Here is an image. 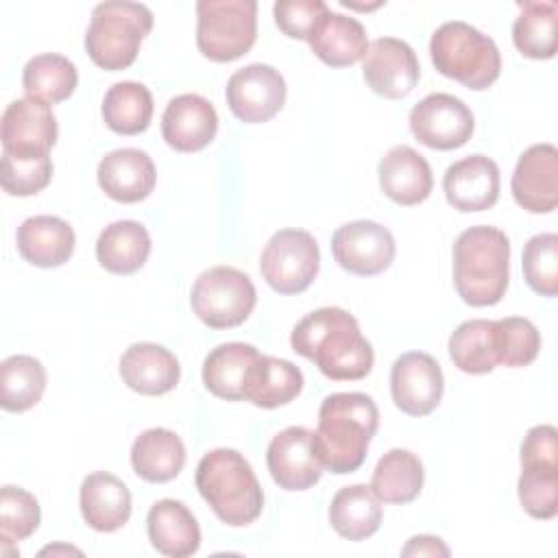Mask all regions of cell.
Instances as JSON below:
<instances>
[{
  "label": "cell",
  "mask_w": 558,
  "mask_h": 558,
  "mask_svg": "<svg viewBox=\"0 0 558 558\" xmlns=\"http://www.w3.org/2000/svg\"><path fill=\"white\" fill-rule=\"evenodd\" d=\"M292 351L312 360L333 381L364 379L375 362L371 342L353 314L342 307H320L305 314L292 329Z\"/></svg>",
  "instance_id": "cell-1"
},
{
  "label": "cell",
  "mask_w": 558,
  "mask_h": 558,
  "mask_svg": "<svg viewBox=\"0 0 558 558\" xmlns=\"http://www.w3.org/2000/svg\"><path fill=\"white\" fill-rule=\"evenodd\" d=\"M379 425V410L364 392H333L318 408L314 432L323 466L344 475L357 471Z\"/></svg>",
  "instance_id": "cell-2"
},
{
  "label": "cell",
  "mask_w": 558,
  "mask_h": 558,
  "mask_svg": "<svg viewBox=\"0 0 558 558\" xmlns=\"http://www.w3.org/2000/svg\"><path fill=\"white\" fill-rule=\"evenodd\" d=\"M510 279V242L497 227L464 229L453 244V286L464 303L486 307L501 301Z\"/></svg>",
  "instance_id": "cell-3"
},
{
  "label": "cell",
  "mask_w": 558,
  "mask_h": 558,
  "mask_svg": "<svg viewBox=\"0 0 558 558\" xmlns=\"http://www.w3.org/2000/svg\"><path fill=\"white\" fill-rule=\"evenodd\" d=\"M196 488L214 514L231 525L253 523L264 508V490L248 464L235 449H214L196 466Z\"/></svg>",
  "instance_id": "cell-4"
},
{
  "label": "cell",
  "mask_w": 558,
  "mask_h": 558,
  "mask_svg": "<svg viewBox=\"0 0 558 558\" xmlns=\"http://www.w3.org/2000/svg\"><path fill=\"white\" fill-rule=\"evenodd\" d=\"M434 68L469 89H488L501 72L497 44L475 26L451 20L440 24L429 39Z\"/></svg>",
  "instance_id": "cell-5"
},
{
  "label": "cell",
  "mask_w": 558,
  "mask_h": 558,
  "mask_svg": "<svg viewBox=\"0 0 558 558\" xmlns=\"http://www.w3.org/2000/svg\"><path fill=\"white\" fill-rule=\"evenodd\" d=\"M153 28V11L142 2L111 0L100 2L92 11V20L85 33V50L89 59L102 70L129 68L142 39Z\"/></svg>",
  "instance_id": "cell-6"
},
{
  "label": "cell",
  "mask_w": 558,
  "mask_h": 558,
  "mask_svg": "<svg viewBox=\"0 0 558 558\" xmlns=\"http://www.w3.org/2000/svg\"><path fill=\"white\" fill-rule=\"evenodd\" d=\"M196 46L211 61H235L255 44V0H201L196 2Z\"/></svg>",
  "instance_id": "cell-7"
},
{
  "label": "cell",
  "mask_w": 558,
  "mask_h": 558,
  "mask_svg": "<svg viewBox=\"0 0 558 558\" xmlns=\"http://www.w3.org/2000/svg\"><path fill=\"white\" fill-rule=\"evenodd\" d=\"M190 303L194 314L211 329L242 325L255 303L257 292L248 275L233 266H214L201 272L192 286Z\"/></svg>",
  "instance_id": "cell-8"
},
{
  "label": "cell",
  "mask_w": 558,
  "mask_h": 558,
  "mask_svg": "<svg viewBox=\"0 0 558 558\" xmlns=\"http://www.w3.org/2000/svg\"><path fill=\"white\" fill-rule=\"evenodd\" d=\"M320 268V253L314 235L303 229L277 231L262 251L259 270L266 283L279 294H299L312 286Z\"/></svg>",
  "instance_id": "cell-9"
},
{
  "label": "cell",
  "mask_w": 558,
  "mask_h": 558,
  "mask_svg": "<svg viewBox=\"0 0 558 558\" xmlns=\"http://www.w3.org/2000/svg\"><path fill=\"white\" fill-rule=\"evenodd\" d=\"M475 129L471 109L451 94H429L410 111V131L427 148L453 150L464 146Z\"/></svg>",
  "instance_id": "cell-10"
},
{
  "label": "cell",
  "mask_w": 558,
  "mask_h": 558,
  "mask_svg": "<svg viewBox=\"0 0 558 558\" xmlns=\"http://www.w3.org/2000/svg\"><path fill=\"white\" fill-rule=\"evenodd\" d=\"M286 81L272 65L251 63L240 68L227 81V105L231 113L246 122L259 124L275 118L286 102Z\"/></svg>",
  "instance_id": "cell-11"
},
{
  "label": "cell",
  "mask_w": 558,
  "mask_h": 558,
  "mask_svg": "<svg viewBox=\"0 0 558 558\" xmlns=\"http://www.w3.org/2000/svg\"><path fill=\"white\" fill-rule=\"evenodd\" d=\"M392 233L375 220H353L331 235V253L340 268L351 275L373 277L384 272L395 259Z\"/></svg>",
  "instance_id": "cell-12"
},
{
  "label": "cell",
  "mask_w": 558,
  "mask_h": 558,
  "mask_svg": "<svg viewBox=\"0 0 558 558\" xmlns=\"http://www.w3.org/2000/svg\"><path fill=\"white\" fill-rule=\"evenodd\" d=\"M266 464L272 480L283 490H307L323 475V460L314 432L292 425L272 436L266 449Z\"/></svg>",
  "instance_id": "cell-13"
},
{
  "label": "cell",
  "mask_w": 558,
  "mask_h": 558,
  "mask_svg": "<svg viewBox=\"0 0 558 558\" xmlns=\"http://www.w3.org/2000/svg\"><path fill=\"white\" fill-rule=\"evenodd\" d=\"M445 379L440 364L423 351L399 355L390 371V392L395 405L410 416L434 412L442 399Z\"/></svg>",
  "instance_id": "cell-14"
},
{
  "label": "cell",
  "mask_w": 558,
  "mask_h": 558,
  "mask_svg": "<svg viewBox=\"0 0 558 558\" xmlns=\"http://www.w3.org/2000/svg\"><path fill=\"white\" fill-rule=\"evenodd\" d=\"M362 74L375 94L397 100L416 87L421 68L410 44L397 37H379L368 44Z\"/></svg>",
  "instance_id": "cell-15"
},
{
  "label": "cell",
  "mask_w": 558,
  "mask_h": 558,
  "mask_svg": "<svg viewBox=\"0 0 558 558\" xmlns=\"http://www.w3.org/2000/svg\"><path fill=\"white\" fill-rule=\"evenodd\" d=\"M2 153L46 155L57 142V120L48 102L17 98L7 105L0 122Z\"/></svg>",
  "instance_id": "cell-16"
},
{
  "label": "cell",
  "mask_w": 558,
  "mask_h": 558,
  "mask_svg": "<svg viewBox=\"0 0 558 558\" xmlns=\"http://www.w3.org/2000/svg\"><path fill=\"white\" fill-rule=\"evenodd\" d=\"M517 205L532 214H549L558 205V150L534 144L521 153L510 181Z\"/></svg>",
  "instance_id": "cell-17"
},
{
  "label": "cell",
  "mask_w": 558,
  "mask_h": 558,
  "mask_svg": "<svg viewBox=\"0 0 558 558\" xmlns=\"http://www.w3.org/2000/svg\"><path fill=\"white\" fill-rule=\"evenodd\" d=\"M218 131V113L214 105L198 94L174 96L161 116V135L166 144L179 153H196L205 148Z\"/></svg>",
  "instance_id": "cell-18"
},
{
  "label": "cell",
  "mask_w": 558,
  "mask_h": 558,
  "mask_svg": "<svg viewBox=\"0 0 558 558\" xmlns=\"http://www.w3.org/2000/svg\"><path fill=\"white\" fill-rule=\"evenodd\" d=\"M442 190L458 211H484L499 198V168L486 155H469L445 170Z\"/></svg>",
  "instance_id": "cell-19"
},
{
  "label": "cell",
  "mask_w": 558,
  "mask_h": 558,
  "mask_svg": "<svg viewBox=\"0 0 558 558\" xmlns=\"http://www.w3.org/2000/svg\"><path fill=\"white\" fill-rule=\"evenodd\" d=\"M100 190L118 203L144 201L157 183L155 163L140 148H116L98 163Z\"/></svg>",
  "instance_id": "cell-20"
},
{
  "label": "cell",
  "mask_w": 558,
  "mask_h": 558,
  "mask_svg": "<svg viewBox=\"0 0 558 558\" xmlns=\"http://www.w3.org/2000/svg\"><path fill=\"white\" fill-rule=\"evenodd\" d=\"M381 192L399 205L423 203L434 187V177L427 159L412 146H392L377 168Z\"/></svg>",
  "instance_id": "cell-21"
},
{
  "label": "cell",
  "mask_w": 558,
  "mask_h": 558,
  "mask_svg": "<svg viewBox=\"0 0 558 558\" xmlns=\"http://www.w3.org/2000/svg\"><path fill=\"white\" fill-rule=\"evenodd\" d=\"M122 381L148 397L170 392L181 377L179 360L172 351L155 342H135L120 357Z\"/></svg>",
  "instance_id": "cell-22"
},
{
  "label": "cell",
  "mask_w": 558,
  "mask_h": 558,
  "mask_svg": "<svg viewBox=\"0 0 558 558\" xmlns=\"http://www.w3.org/2000/svg\"><path fill=\"white\" fill-rule=\"evenodd\" d=\"M150 545L172 558H187L201 547V527L183 501L159 499L146 517Z\"/></svg>",
  "instance_id": "cell-23"
},
{
  "label": "cell",
  "mask_w": 558,
  "mask_h": 558,
  "mask_svg": "<svg viewBox=\"0 0 558 558\" xmlns=\"http://www.w3.org/2000/svg\"><path fill=\"white\" fill-rule=\"evenodd\" d=\"M20 255L39 268H54L65 264L74 253V231L59 216H31L17 227Z\"/></svg>",
  "instance_id": "cell-24"
},
{
  "label": "cell",
  "mask_w": 558,
  "mask_h": 558,
  "mask_svg": "<svg viewBox=\"0 0 558 558\" xmlns=\"http://www.w3.org/2000/svg\"><path fill=\"white\" fill-rule=\"evenodd\" d=\"M81 514L96 532H116L131 517V493L126 484L107 473H89L81 484Z\"/></svg>",
  "instance_id": "cell-25"
},
{
  "label": "cell",
  "mask_w": 558,
  "mask_h": 558,
  "mask_svg": "<svg viewBox=\"0 0 558 558\" xmlns=\"http://www.w3.org/2000/svg\"><path fill=\"white\" fill-rule=\"evenodd\" d=\"M262 353L246 342H225L211 349L203 362L205 388L227 401H246V384Z\"/></svg>",
  "instance_id": "cell-26"
},
{
  "label": "cell",
  "mask_w": 558,
  "mask_h": 558,
  "mask_svg": "<svg viewBox=\"0 0 558 558\" xmlns=\"http://www.w3.org/2000/svg\"><path fill=\"white\" fill-rule=\"evenodd\" d=\"M312 52L331 68H347L364 59L368 39L364 26L349 15L327 11L307 37Z\"/></svg>",
  "instance_id": "cell-27"
},
{
  "label": "cell",
  "mask_w": 558,
  "mask_h": 558,
  "mask_svg": "<svg viewBox=\"0 0 558 558\" xmlns=\"http://www.w3.org/2000/svg\"><path fill=\"white\" fill-rule=\"evenodd\" d=\"M131 464L146 482H170L185 464V445L172 429L150 427L133 440Z\"/></svg>",
  "instance_id": "cell-28"
},
{
  "label": "cell",
  "mask_w": 558,
  "mask_h": 558,
  "mask_svg": "<svg viewBox=\"0 0 558 558\" xmlns=\"http://www.w3.org/2000/svg\"><path fill=\"white\" fill-rule=\"evenodd\" d=\"M150 255V235L137 220H116L105 227L96 242L98 264L116 275L140 270Z\"/></svg>",
  "instance_id": "cell-29"
},
{
  "label": "cell",
  "mask_w": 558,
  "mask_h": 558,
  "mask_svg": "<svg viewBox=\"0 0 558 558\" xmlns=\"http://www.w3.org/2000/svg\"><path fill=\"white\" fill-rule=\"evenodd\" d=\"M329 523L347 541H364L381 525V504L366 484L340 488L329 504Z\"/></svg>",
  "instance_id": "cell-30"
},
{
  "label": "cell",
  "mask_w": 558,
  "mask_h": 558,
  "mask_svg": "<svg viewBox=\"0 0 558 558\" xmlns=\"http://www.w3.org/2000/svg\"><path fill=\"white\" fill-rule=\"evenodd\" d=\"M425 482L423 462L408 449H390L373 471L371 490L384 504H410L421 495Z\"/></svg>",
  "instance_id": "cell-31"
},
{
  "label": "cell",
  "mask_w": 558,
  "mask_h": 558,
  "mask_svg": "<svg viewBox=\"0 0 558 558\" xmlns=\"http://www.w3.org/2000/svg\"><path fill=\"white\" fill-rule=\"evenodd\" d=\"M303 390V373L288 360L259 355L248 384H246V401L257 408H279L290 403Z\"/></svg>",
  "instance_id": "cell-32"
},
{
  "label": "cell",
  "mask_w": 558,
  "mask_h": 558,
  "mask_svg": "<svg viewBox=\"0 0 558 558\" xmlns=\"http://www.w3.org/2000/svg\"><path fill=\"white\" fill-rule=\"evenodd\" d=\"M521 13L512 24V41L523 57L551 59L558 37V4L551 0L519 2Z\"/></svg>",
  "instance_id": "cell-33"
},
{
  "label": "cell",
  "mask_w": 558,
  "mask_h": 558,
  "mask_svg": "<svg viewBox=\"0 0 558 558\" xmlns=\"http://www.w3.org/2000/svg\"><path fill=\"white\" fill-rule=\"evenodd\" d=\"M105 124L120 135H137L153 118V94L137 81L113 83L102 98Z\"/></svg>",
  "instance_id": "cell-34"
},
{
  "label": "cell",
  "mask_w": 558,
  "mask_h": 558,
  "mask_svg": "<svg viewBox=\"0 0 558 558\" xmlns=\"http://www.w3.org/2000/svg\"><path fill=\"white\" fill-rule=\"evenodd\" d=\"M76 65L57 52H44L26 61L22 72V87L28 98L44 102H61L76 89Z\"/></svg>",
  "instance_id": "cell-35"
},
{
  "label": "cell",
  "mask_w": 558,
  "mask_h": 558,
  "mask_svg": "<svg viewBox=\"0 0 558 558\" xmlns=\"http://www.w3.org/2000/svg\"><path fill=\"white\" fill-rule=\"evenodd\" d=\"M46 368L33 355H11L0 364V405L7 412H26L41 401Z\"/></svg>",
  "instance_id": "cell-36"
},
{
  "label": "cell",
  "mask_w": 558,
  "mask_h": 558,
  "mask_svg": "<svg viewBox=\"0 0 558 558\" xmlns=\"http://www.w3.org/2000/svg\"><path fill=\"white\" fill-rule=\"evenodd\" d=\"M451 362L469 375H484L497 366L495 320L471 318L456 327L449 338Z\"/></svg>",
  "instance_id": "cell-37"
},
{
  "label": "cell",
  "mask_w": 558,
  "mask_h": 558,
  "mask_svg": "<svg viewBox=\"0 0 558 558\" xmlns=\"http://www.w3.org/2000/svg\"><path fill=\"white\" fill-rule=\"evenodd\" d=\"M523 510L534 519H554L558 512V462L527 460L521 462L517 484Z\"/></svg>",
  "instance_id": "cell-38"
},
{
  "label": "cell",
  "mask_w": 558,
  "mask_h": 558,
  "mask_svg": "<svg viewBox=\"0 0 558 558\" xmlns=\"http://www.w3.org/2000/svg\"><path fill=\"white\" fill-rule=\"evenodd\" d=\"M495 351L497 364L519 368L536 360L541 351V333L532 320L521 316H506L495 320Z\"/></svg>",
  "instance_id": "cell-39"
},
{
  "label": "cell",
  "mask_w": 558,
  "mask_h": 558,
  "mask_svg": "<svg viewBox=\"0 0 558 558\" xmlns=\"http://www.w3.org/2000/svg\"><path fill=\"white\" fill-rule=\"evenodd\" d=\"M523 277L541 296L558 294V235L536 233L523 248Z\"/></svg>",
  "instance_id": "cell-40"
},
{
  "label": "cell",
  "mask_w": 558,
  "mask_h": 558,
  "mask_svg": "<svg viewBox=\"0 0 558 558\" xmlns=\"http://www.w3.org/2000/svg\"><path fill=\"white\" fill-rule=\"evenodd\" d=\"M52 179L50 155H11L2 153L0 183L11 196H33Z\"/></svg>",
  "instance_id": "cell-41"
},
{
  "label": "cell",
  "mask_w": 558,
  "mask_h": 558,
  "mask_svg": "<svg viewBox=\"0 0 558 558\" xmlns=\"http://www.w3.org/2000/svg\"><path fill=\"white\" fill-rule=\"evenodd\" d=\"M39 504L35 495L17 486H2L0 490V538L7 547L28 538L39 527Z\"/></svg>",
  "instance_id": "cell-42"
},
{
  "label": "cell",
  "mask_w": 558,
  "mask_h": 558,
  "mask_svg": "<svg viewBox=\"0 0 558 558\" xmlns=\"http://www.w3.org/2000/svg\"><path fill=\"white\" fill-rule=\"evenodd\" d=\"M327 11L329 7L323 0H279L272 7L279 31L292 39L305 41Z\"/></svg>",
  "instance_id": "cell-43"
},
{
  "label": "cell",
  "mask_w": 558,
  "mask_h": 558,
  "mask_svg": "<svg viewBox=\"0 0 558 558\" xmlns=\"http://www.w3.org/2000/svg\"><path fill=\"white\" fill-rule=\"evenodd\" d=\"M403 556H449L447 545L438 536L418 534L408 541V545L401 549Z\"/></svg>",
  "instance_id": "cell-44"
}]
</instances>
